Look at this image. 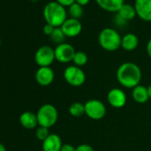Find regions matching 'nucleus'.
I'll return each instance as SVG.
<instances>
[{"label": "nucleus", "mask_w": 151, "mask_h": 151, "mask_svg": "<svg viewBox=\"0 0 151 151\" xmlns=\"http://www.w3.org/2000/svg\"><path fill=\"white\" fill-rule=\"evenodd\" d=\"M142 78L140 68L133 62H124L116 70V79L124 88L133 89L139 85Z\"/></svg>", "instance_id": "nucleus-1"}, {"label": "nucleus", "mask_w": 151, "mask_h": 151, "mask_svg": "<svg viewBox=\"0 0 151 151\" xmlns=\"http://www.w3.org/2000/svg\"><path fill=\"white\" fill-rule=\"evenodd\" d=\"M43 15L46 23L53 26L54 28H60L68 19V13L65 7L56 1H52L45 5Z\"/></svg>", "instance_id": "nucleus-2"}, {"label": "nucleus", "mask_w": 151, "mask_h": 151, "mask_svg": "<svg viewBox=\"0 0 151 151\" xmlns=\"http://www.w3.org/2000/svg\"><path fill=\"white\" fill-rule=\"evenodd\" d=\"M98 41L102 49L108 52H115L121 47L122 37L112 28L103 29L98 37Z\"/></svg>", "instance_id": "nucleus-3"}, {"label": "nucleus", "mask_w": 151, "mask_h": 151, "mask_svg": "<svg viewBox=\"0 0 151 151\" xmlns=\"http://www.w3.org/2000/svg\"><path fill=\"white\" fill-rule=\"evenodd\" d=\"M37 117L38 121V126L51 128L57 123L59 113L53 105L44 104L38 109L37 112Z\"/></svg>", "instance_id": "nucleus-4"}, {"label": "nucleus", "mask_w": 151, "mask_h": 151, "mask_svg": "<svg viewBox=\"0 0 151 151\" xmlns=\"http://www.w3.org/2000/svg\"><path fill=\"white\" fill-rule=\"evenodd\" d=\"M63 77L65 81L71 86L79 87L83 86L86 80V76L84 70L75 65L68 66L64 69Z\"/></svg>", "instance_id": "nucleus-5"}, {"label": "nucleus", "mask_w": 151, "mask_h": 151, "mask_svg": "<svg viewBox=\"0 0 151 151\" xmlns=\"http://www.w3.org/2000/svg\"><path fill=\"white\" fill-rule=\"evenodd\" d=\"M85 108H86V115L93 120L102 119L107 113V109L105 104L102 101L96 99H92L87 101L85 103Z\"/></svg>", "instance_id": "nucleus-6"}, {"label": "nucleus", "mask_w": 151, "mask_h": 151, "mask_svg": "<svg viewBox=\"0 0 151 151\" xmlns=\"http://www.w3.org/2000/svg\"><path fill=\"white\" fill-rule=\"evenodd\" d=\"M54 60V49L49 45H43L39 47L36 52L35 60L39 67H50Z\"/></svg>", "instance_id": "nucleus-7"}, {"label": "nucleus", "mask_w": 151, "mask_h": 151, "mask_svg": "<svg viewBox=\"0 0 151 151\" xmlns=\"http://www.w3.org/2000/svg\"><path fill=\"white\" fill-rule=\"evenodd\" d=\"M75 48L68 43H62L58 45L54 49L55 60L60 63H68L73 61L74 56L76 54Z\"/></svg>", "instance_id": "nucleus-8"}, {"label": "nucleus", "mask_w": 151, "mask_h": 151, "mask_svg": "<svg viewBox=\"0 0 151 151\" xmlns=\"http://www.w3.org/2000/svg\"><path fill=\"white\" fill-rule=\"evenodd\" d=\"M62 32L66 37H76L82 32V23L79 20L68 18L60 26Z\"/></svg>", "instance_id": "nucleus-9"}, {"label": "nucleus", "mask_w": 151, "mask_h": 151, "mask_svg": "<svg viewBox=\"0 0 151 151\" xmlns=\"http://www.w3.org/2000/svg\"><path fill=\"white\" fill-rule=\"evenodd\" d=\"M108 101L109 105L115 109H121L124 107L126 104V94L120 88H113L111 89L107 95Z\"/></svg>", "instance_id": "nucleus-10"}, {"label": "nucleus", "mask_w": 151, "mask_h": 151, "mask_svg": "<svg viewBox=\"0 0 151 151\" xmlns=\"http://www.w3.org/2000/svg\"><path fill=\"white\" fill-rule=\"evenodd\" d=\"M137 16L144 22H151V0H135Z\"/></svg>", "instance_id": "nucleus-11"}, {"label": "nucleus", "mask_w": 151, "mask_h": 151, "mask_svg": "<svg viewBox=\"0 0 151 151\" xmlns=\"http://www.w3.org/2000/svg\"><path fill=\"white\" fill-rule=\"evenodd\" d=\"M54 80V72L51 67H39L36 72V81L41 86H48Z\"/></svg>", "instance_id": "nucleus-12"}, {"label": "nucleus", "mask_w": 151, "mask_h": 151, "mask_svg": "<svg viewBox=\"0 0 151 151\" xmlns=\"http://www.w3.org/2000/svg\"><path fill=\"white\" fill-rule=\"evenodd\" d=\"M62 141L58 134L51 133L46 139L42 143L43 151H60L62 147Z\"/></svg>", "instance_id": "nucleus-13"}, {"label": "nucleus", "mask_w": 151, "mask_h": 151, "mask_svg": "<svg viewBox=\"0 0 151 151\" xmlns=\"http://www.w3.org/2000/svg\"><path fill=\"white\" fill-rule=\"evenodd\" d=\"M100 8L109 13H117L124 6V0H95Z\"/></svg>", "instance_id": "nucleus-14"}, {"label": "nucleus", "mask_w": 151, "mask_h": 151, "mask_svg": "<svg viewBox=\"0 0 151 151\" xmlns=\"http://www.w3.org/2000/svg\"><path fill=\"white\" fill-rule=\"evenodd\" d=\"M20 123L22 127L28 130L35 129L38 125L37 114L31 111H25L20 116Z\"/></svg>", "instance_id": "nucleus-15"}, {"label": "nucleus", "mask_w": 151, "mask_h": 151, "mask_svg": "<svg viewBox=\"0 0 151 151\" xmlns=\"http://www.w3.org/2000/svg\"><path fill=\"white\" fill-rule=\"evenodd\" d=\"M139 45V38L133 33H127L122 37L121 47L127 52H132L135 50Z\"/></svg>", "instance_id": "nucleus-16"}, {"label": "nucleus", "mask_w": 151, "mask_h": 151, "mask_svg": "<svg viewBox=\"0 0 151 151\" xmlns=\"http://www.w3.org/2000/svg\"><path fill=\"white\" fill-rule=\"evenodd\" d=\"M132 96L133 101H136L137 103H139V104L146 103L149 100L147 87H146L142 85L137 86L136 87H134L132 89Z\"/></svg>", "instance_id": "nucleus-17"}, {"label": "nucleus", "mask_w": 151, "mask_h": 151, "mask_svg": "<svg viewBox=\"0 0 151 151\" xmlns=\"http://www.w3.org/2000/svg\"><path fill=\"white\" fill-rule=\"evenodd\" d=\"M117 13L127 22L133 20L135 16L137 15L134 6H132L129 4H124V6L119 9Z\"/></svg>", "instance_id": "nucleus-18"}, {"label": "nucleus", "mask_w": 151, "mask_h": 151, "mask_svg": "<svg viewBox=\"0 0 151 151\" xmlns=\"http://www.w3.org/2000/svg\"><path fill=\"white\" fill-rule=\"evenodd\" d=\"M68 113L70 116L74 117H80L86 115V108L85 104L81 102H74L68 108Z\"/></svg>", "instance_id": "nucleus-19"}, {"label": "nucleus", "mask_w": 151, "mask_h": 151, "mask_svg": "<svg viewBox=\"0 0 151 151\" xmlns=\"http://www.w3.org/2000/svg\"><path fill=\"white\" fill-rule=\"evenodd\" d=\"M68 15L70 16V18L79 20V19L83 16V14H84L83 6H79L78 4H77V3L75 2L74 4H72V5L68 7Z\"/></svg>", "instance_id": "nucleus-20"}, {"label": "nucleus", "mask_w": 151, "mask_h": 151, "mask_svg": "<svg viewBox=\"0 0 151 151\" xmlns=\"http://www.w3.org/2000/svg\"><path fill=\"white\" fill-rule=\"evenodd\" d=\"M87 61H88V56L85 52H82V51L76 52V54L73 59V62L75 66L82 68L87 63Z\"/></svg>", "instance_id": "nucleus-21"}, {"label": "nucleus", "mask_w": 151, "mask_h": 151, "mask_svg": "<svg viewBox=\"0 0 151 151\" xmlns=\"http://www.w3.org/2000/svg\"><path fill=\"white\" fill-rule=\"evenodd\" d=\"M50 37H51V39H52V41L53 43L57 44V45H60L62 43H65L64 40H65V37H65L64 33L62 32L60 27V28H55L54 30H53V32L50 36Z\"/></svg>", "instance_id": "nucleus-22"}, {"label": "nucleus", "mask_w": 151, "mask_h": 151, "mask_svg": "<svg viewBox=\"0 0 151 151\" xmlns=\"http://www.w3.org/2000/svg\"><path fill=\"white\" fill-rule=\"evenodd\" d=\"M50 132H49V128L44 127V126H38L37 128L36 131V137L37 138V139L41 140L42 142L46 139L48 138V136L50 135Z\"/></svg>", "instance_id": "nucleus-23"}, {"label": "nucleus", "mask_w": 151, "mask_h": 151, "mask_svg": "<svg viewBox=\"0 0 151 151\" xmlns=\"http://www.w3.org/2000/svg\"><path fill=\"white\" fill-rule=\"evenodd\" d=\"M113 22L117 27H124L127 24V21H125L118 13H116L115 16L113 17Z\"/></svg>", "instance_id": "nucleus-24"}, {"label": "nucleus", "mask_w": 151, "mask_h": 151, "mask_svg": "<svg viewBox=\"0 0 151 151\" xmlns=\"http://www.w3.org/2000/svg\"><path fill=\"white\" fill-rule=\"evenodd\" d=\"M76 151H94V149L91 145L84 143L76 147Z\"/></svg>", "instance_id": "nucleus-25"}, {"label": "nucleus", "mask_w": 151, "mask_h": 151, "mask_svg": "<svg viewBox=\"0 0 151 151\" xmlns=\"http://www.w3.org/2000/svg\"><path fill=\"white\" fill-rule=\"evenodd\" d=\"M54 29H55V28H54L53 26H52V25L46 23V24L44 26V28H43V31H44V33H45L46 36H51L52 33L53 32Z\"/></svg>", "instance_id": "nucleus-26"}, {"label": "nucleus", "mask_w": 151, "mask_h": 151, "mask_svg": "<svg viewBox=\"0 0 151 151\" xmlns=\"http://www.w3.org/2000/svg\"><path fill=\"white\" fill-rule=\"evenodd\" d=\"M55 1L64 7H69L72 4L75 3V0H55Z\"/></svg>", "instance_id": "nucleus-27"}, {"label": "nucleus", "mask_w": 151, "mask_h": 151, "mask_svg": "<svg viewBox=\"0 0 151 151\" xmlns=\"http://www.w3.org/2000/svg\"><path fill=\"white\" fill-rule=\"evenodd\" d=\"M60 151H76V147H74L73 145L71 144H63L62 147H61V149Z\"/></svg>", "instance_id": "nucleus-28"}, {"label": "nucleus", "mask_w": 151, "mask_h": 151, "mask_svg": "<svg viewBox=\"0 0 151 151\" xmlns=\"http://www.w3.org/2000/svg\"><path fill=\"white\" fill-rule=\"evenodd\" d=\"M75 2L84 7V6H87L89 4L90 0H75Z\"/></svg>", "instance_id": "nucleus-29"}, {"label": "nucleus", "mask_w": 151, "mask_h": 151, "mask_svg": "<svg viewBox=\"0 0 151 151\" xmlns=\"http://www.w3.org/2000/svg\"><path fill=\"white\" fill-rule=\"evenodd\" d=\"M146 51H147V55L151 58V38L147 41V45H146Z\"/></svg>", "instance_id": "nucleus-30"}, {"label": "nucleus", "mask_w": 151, "mask_h": 151, "mask_svg": "<svg viewBox=\"0 0 151 151\" xmlns=\"http://www.w3.org/2000/svg\"><path fill=\"white\" fill-rule=\"evenodd\" d=\"M0 151H7L6 147H5V145L2 144V143H0Z\"/></svg>", "instance_id": "nucleus-31"}, {"label": "nucleus", "mask_w": 151, "mask_h": 151, "mask_svg": "<svg viewBox=\"0 0 151 151\" xmlns=\"http://www.w3.org/2000/svg\"><path fill=\"white\" fill-rule=\"evenodd\" d=\"M147 92H148V96H149V99H151V85H149L147 86Z\"/></svg>", "instance_id": "nucleus-32"}, {"label": "nucleus", "mask_w": 151, "mask_h": 151, "mask_svg": "<svg viewBox=\"0 0 151 151\" xmlns=\"http://www.w3.org/2000/svg\"><path fill=\"white\" fill-rule=\"evenodd\" d=\"M0 46H1V39H0Z\"/></svg>", "instance_id": "nucleus-33"}]
</instances>
